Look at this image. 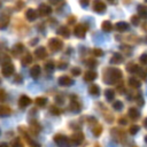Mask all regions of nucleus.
<instances>
[{"instance_id": "f257e3e1", "label": "nucleus", "mask_w": 147, "mask_h": 147, "mask_svg": "<svg viewBox=\"0 0 147 147\" xmlns=\"http://www.w3.org/2000/svg\"><path fill=\"white\" fill-rule=\"evenodd\" d=\"M14 71H15V67H14V64H13L10 61L5 62V63L2 64V67H1V74H2L5 77H9L10 75L14 74Z\"/></svg>"}, {"instance_id": "f03ea898", "label": "nucleus", "mask_w": 147, "mask_h": 147, "mask_svg": "<svg viewBox=\"0 0 147 147\" xmlns=\"http://www.w3.org/2000/svg\"><path fill=\"white\" fill-rule=\"evenodd\" d=\"M62 46H63L62 41H61L60 39H57V38H52V39H49V41H48V47H49L51 51H53V52H59V51L62 48Z\"/></svg>"}, {"instance_id": "7ed1b4c3", "label": "nucleus", "mask_w": 147, "mask_h": 147, "mask_svg": "<svg viewBox=\"0 0 147 147\" xmlns=\"http://www.w3.org/2000/svg\"><path fill=\"white\" fill-rule=\"evenodd\" d=\"M38 11H39V14H40L41 16H47V15H49V14L52 13V8H51L48 5H46V3H41V5L39 6Z\"/></svg>"}, {"instance_id": "20e7f679", "label": "nucleus", "mask_w": 147, "mask_h": 147, "mask_svg": "<svg viewBox=\"0 0 147 147\" xmlns=\"http://www.w3.org/2000/svg\"><path fill=\"white\" fill-rule=\"evenodd\" d=\"M72 83H74V82H72V79H71L69 76H61V77L59 78V84H60L61 86H70Z\"/></svg>"}, {"instance_id": "39448f33", "label": "nucleus", "mask_w": 147, "mask_h": 147, "mask_svg": "<svg viewBox=\"0 0 147 147\" xmlns=\"http://www.w3.org/2000/svg\"><path fill=\"white\" fill-rule=\"evenodd\" d=\"M34 54H36V56L38 59H45L47 56V51H46V48L44 46H40L34 51Z\"/></svg>"}, {"instance_id": "423d86ee", "label": "nucleus", "mask_w": 147, "mask_h": 147, "mask_svg": "<svg viewBox=\"0 0 147 147\" xmlns=\"http://www.w3.org/2000/svg\"><path fill=\"white\" fill-rule=\"evenodd\" d=\"M30 103H31V99H30L29 96H26V95H22V96L20 98V100H18V106H20L21 108H25V107H28Z\"/></svg>"}, {"instance_id": "0eeeda50", "label": "nucleus", "mask_w": 147, "mask_h": 147, "mask_svg": "<svg viewBox=\"0 0 147 147\" xmlns=\"http://www.w3.org/2000/svg\"><path fill=\"white\" fill-rule=\"evenodd\" d=\"M54 141L57 144V145H65V144H68V138L65 137V136H63V134H56V136H54Z\"/></svg>"}, {"instance_id": "6e6552de", "label": "nucleus", "mask_w": 147, "mask_h": 147, "mask_svg": "<svg viewBox=\"0 0 147 147\" xmlns=\"http://www.w3.org/2000/svg\"><path fill=\"white\" fill-rule=\"evenodd\" d=\"M74 33H75V36H77L78 38H83V37L85 36V28H84L82 24H79V25H77V26L75 28Z\"/></svg>"}, {"instance_id": "1a4fd4ad", "label": "nucleus", "mask_w": 147, "mask_h": 147, "mask_svg": "<svg viewBox=\"0 0 147 147\" xmlns=\"http://www.w3.org/2000/svg\"><path fill=\"white\" fill-rule=\"evenodd\" d=\"M25 16H26V18L29 20V21H34L36 18H37V11L34 10V9H32V8H29L28 10H26V13H25Z\"/></svg>"}, {"instance_id": "9d476101", "label": "nucleus", "mask_w": 147, "mask_h": 147, "mask_svg": "<svg viewBox=\"0 0 147 147\" xmlns=\"http://www.w3.org/2000/svg\"><path fill=\"white\" fill-rule=\"evenodd\" d=\"M8 23H9V16L2 14V15L0 16V29H5V28H7Z\"/></svg>"}, {"instance_id": "9b49d317", "label": "nucleus", "mask_w": 147, "mask_h": 147, "mask_svg": "<svg viewBox=\"0 0 147 147\" xmlns=\"http://www.w3.org/2000/svg\"><path fill=\"white\" fill-rule=\"evenodd\" d=\"M32 62V55L30 53H26L25 55H23V57L21 59V63L22 65H28Z\"/></svg>"}, {"instance_id": "f8f14e48", "label": "nucleus", "mask_w": 147, "mask_h": 147, "mask_svg": "<svg viewBox=\"0 0 147 147\" xmlns=\"http://www.w3.org/2000/svg\"><path fill=\"white\" fill-rule=\"evenodd\" d=\"M57 33L64 38H69V34H70V31H69V28L67 26H61L59 30H57Z\"/></svg>"}, {"instance_id": "ddd939ff", "label": "nucleus", "mask_w": 147, "mask_h": 147, "mask_svg": "<svg viewBox=\"0 0 147 147\" xmlns=\"http://www.w3.org/2000/svg\"><path fill=\"white\" fill-rule=\"evenodd\" d=\"M39 74H40V67H39V65H33V67L31 68V70H30L31 77L36 79V78L39 76Z\"/></svg>"}, {"instance_id": "4468645a", "label": "nucleus", "mask_w": 147, "mask_h": 147, "mask_svg": "<svg viewBox=\"0 0 147 147\" xmlns=\"http://www.w3.org/2000/svg\"><path fill=\"white\" fill-rule=\"evenodd\" d=\"M10 114V108L7 106H0V116H8Z\"/></svg>"}, {"instance_id": "2eb2a0df", "label": "nucleus", "mask_w": 147, "mask_h": 147, "mask_svg": "<svg viewBox=\"0 0 147 147\" xmlns=\"http://www.w3.org/2000/svg\"><path fill=\"white\" fill-rule=\"evenodd\" d=\"M23 49H24V46L22 45V44H17V45H15L14 46V48H13V54H15V55H18L21 52H23Z\"/></svg>"}, {"instance_id": "dca6fc26", "label": "nucleus", "mask_w": 147, "mask_h": 147, "mask_svg": "<svg viewBox=\"0 0 147 147\" xmlns=\"http://www.w3.org/2000/svg\"><path fill=\"white\" fill-rule=\"evenodd\" d=\"M47 103V99L46 98H42V96H39L36 99V105L38 107H45Z\"/></svg>"}, {"instance_id": "f3484780", "label": "nucleus", "mask_w": 147, "mask_h": 147, "mask_svg": "<svg viewBox=\"0 0 147 147\" xmlns=\"http://www.w3.org/2000/svg\"><path fill=\"white\" fill-rule=\"evenodd\" d=\"M84 136L82 133H75L72 136V144H79L82 140H83Z\"/></svg>"}, {"instance_id": "a211bd4d", "label": "nucleus", "mask_w": 147, "mask_h": 147, "mask_svg": "<svg viewBox=\"0 0 147 147\" xmlns=\"http://www.w3.org/2000/svg\"><path fill=\"white\" fill-rule=\"evenodd\" d=\"M103 9H105V6H103L100 1H95V2H94V10H95V11L101 13V11H103Z\"/></svg>"}, {"instance_id": "6ab92c4d", "label": "nucleus", "mask_w": 147, "mask_h": 147, "mask_svg": "<svg viewBox=\"0 0 147 147\" xmlns=\"http://www.w3.org/2000/svg\"><path fill=\"white\" fill-rule=\"evenodd\" d=\"M54 69H55V64H54V62L49 61V62H47V63L45 64V70H46V71H48V72H52Z\"/></svg>"}, {"instance_id": "aec40b11", "label": "nucleus", "mask_w": 147, "mask_h": 147, "mask_svg": "<svg viewBox=\"0 0 147 147\" xmlns=\"http://www.w3.org/2000/svg\"><path fill=\"white\" fill-rule=\"evenodd\" d=\"M95 78V74L94 72H86L85 74V76H84V79L85 80H92V79H94Z\"/></svg>"}, {"instance_id": "412c9836", "label": "nucleus", "mask_w": 147, "mask_h": 147, "mask_svg": "<svg viewBox=\"0 0 147 147\" xmlns=\"http://www.w3.org/2000/svg\"><path fill=\"white\" fill-rule=\"evenodd\" d=\"M70 108H71L72 111H75V113H78V111H79V106H78V103H77L76 101H72V102H71Z\"/></svg>"}, {"instance_id": "4be33fe9", "label": "nucleus", "mask_w": 147, "mask_h": 147, "mask_svg": "<svg viewBox=\"0 0 147 147\" xmlns=\"http://www.w3.org/2000/svg\"><path fill=\"white\" fill-rule=\"evenodd\" d=\"M63 101H64V98H63V95H57V96L55 98V102H56V103H59V105L63 103Z\"/></svg>"}, {"instance_id": "5701e85b", "label": "nucleus", "mask_w": 147, "mask_h": 147, "mask_svg": "<svg viewBox=\"0 0 147 147\" xmlns=\"http://www.w3.org/2000/svg\"><path fill=\"white\" fill-rule=\"evenodd\" d=\"M49 109H51V113H52V114H54V115H59V114H60V110H59L55 106H52Z\"/></svg>"}, {"instance_id": "b1692460", "label": "nucleus", "mask_w": 147, "mask_h": 147, "mask_svg": "<svg viewBox=\"0 0 147 147\" xmlns=\"http://www.w3.org/2000/svg\"><path fill=\"white\" fill-rule=\"evenodd\" d=\"M90 91H91V94H94V95H98V87L95 86V85H93L91 88H90Z\"/></svg>"}, {"instance_id": "393cba45", "label": "nucleus", "mask_w": 147, "mask_h": 147, "mask_svg": "<svg viewBox=\"0 0 147 147\" xmlns=\"http://www.w3.org/2000/svg\"><path fill=\"white\" fill-rule=\"evenodd\" d=\"M71 72H72V75H75V76H78V75L80 74V69H79V68H72Z\"/></svg>"}, {"instance_id": "a878e982", "label": "nucleus", "mask_w": 147, "mask_h": 147, "mask_svg": "<svg viewBox=\"0 0 147 147\" xmlns=\"http://www.w3.org/2000/svg\"><path fill=\"white\" fill-rule=\"evenodd\" d=\"M5 99H6V93H5V91L0 90V102L5 101Z\"/></svg>"}, {"instance_id": "bb28decb", "label": "nucleus", "mask_w": 147, "mask_h": 147, "mask_svg": "<svg viewBox=\"0 0 147 147\" xmlns=\"http://www.w3.org/2000/svg\"><path fill=\"white\" fill-rule=\"evenodd\" d=\"M21 82H22V77L18 76V75H16V77H15V83H16V84H20Z\"/></svg>"}, {"instance_id": "cd10ccee", "label": "nucleus", "mask_w": 147, "mask_h": 147, "mask_svg": "<svg viewBox=\"0 0 147 147\" xmlns=\"http://www.w3.org/2000/svg\"><path fill=\"white\" fill-rule=\"evenodd\" d=\"M16 7H17L18 9H21V8H23V7H24V2H23V1H18V2L16 3Z\"/></svg>"}, {"instance_id": "c85d7f7f", "label": "nucleus", "mask_w": 147, "mask_h": 147, "mask_svg": "<svg viewBox=\"0 0 147 147\" xmlns=\"http://www.w3.org/2000/svg\"><path fill=\"white\" fill-rule=\"evenodd\" d=\"M87 3H88V0H80V5H82V6L86 7V6H87Z\"/></svg>"}, {"instance_id": "c756f323", "label": "nucleus", "mask_w": 147, "mask_h": 147, "mask_svg": "<svg viewBox=\"0 0 147 147\" xmlns=\"http://www.w3.org/2000/svg\"><path fill=\"white\" fill-rule=\"evenodd\" d=\"M13 145H22V142L20 141V139H16V140L13 142Z\"/></svg>"}, {"instance_id": "7c9ffc66", "label": "nucleus", "mask_w": 147, "mask_h": 147, "mask_svg": "<svg viewBox=\"0 0 147 147\" xmlns=\"http://www.w3.org/2000/svg\"><path fill=\"white\" fill-rule=\"evenodd\" d=\"M0 6H1V2H0Z\"/></svg>"}]
</instances>
